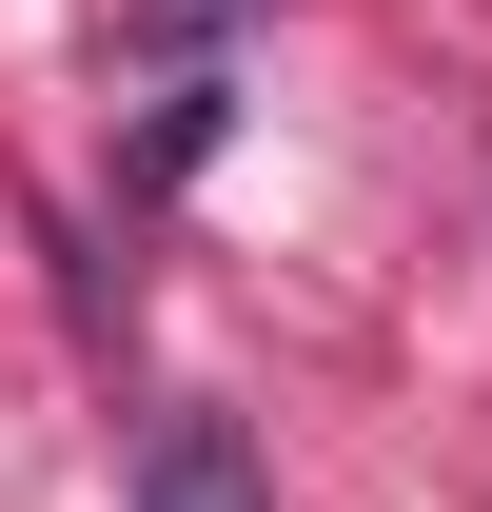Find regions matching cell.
I'll list each match as a JSON object with an SVG mask.
<instances>
[{
	"instance_id": "cell-1",
	"label": "cell",
	"mask_w": 492,
	"mask_h": 512,
	"mask_svg": "<svg viewBox=\"0 0 492 512\" xmlns=\"http://www.w3.org/2000/svg\"><path fill=\"white\" fill-rule=\"evenodd\" d=\"M138 512H276V473H256V434H237V414H158Z\"/></svg>"
},
{
	"instance_id": "cell-2",
	"label": "cell",
	"mask_w": 492,
	"mask_h": 512,
	"mask_svg": "<svg viewBox=\"0 0 492 512\" xmlns=\"http://www.w3.org/2000/svg\"><path fill=\"white\" fill-rule=\"evenodd\" d=\"M217 20H237V0H138V40H217Z\"/></svg>"
}]
</instances>
